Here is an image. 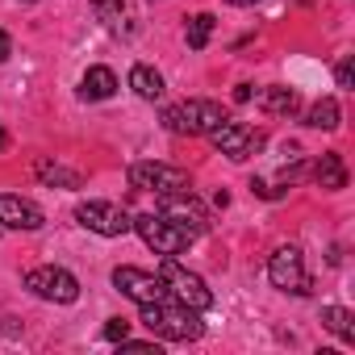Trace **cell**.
<instances>
[{
  "label": "cell",
  "mask_w": 355,
  "mask_h": 355,
  "mask_svg": "<svg viewBox=\"0 0 355 355\" xmlns=\"http://www.w3.org/2000/svg\"><path fill=\"white\" fill-rule=\"evenodd\" d=\"M42 230L46 226V214L34 205V201H26V197H0V230Z\"/></svg>",
  "instance_id": "7c38bea8"
},
{
  "label": "cell",
  "mask_w": 355,
  "mask_h": 355,
  "mask_svg": "<svg viewBox=\"0 0 355 355\" xmlns=\"http://www.w3.org/2000/svg\"><path fill=\"white\" fill-rule=\"evenodd\" d=\"M322 326H326L330 334H338L343 343L355 347V313H351V309H343V305H322Z\"/></svg>",
  "instance_id": "ac0fdd59"
},
{
  "label": "cell",
  "mask_w": 355,
  "mask_h": 355,
  "mask_svg": "<svg viewBox=\"0 0 355 355\" xmlns=\"http://www.w3.org/2000/svg\"><path fill=\"white\" fill-rule=\"evenodd\" d=\"M251 96H255V92H251V84H239V88H234V101H239V105H247Z\"/></svg>",
  "instance_id": "484cf974"
},
{
  "label": "cell",
  "mask_w": 355,
  "mask_h": 355,
  "mask_svg": "<svg viewBox=\"0 0 355 355\" xmlns=\"http://www.w3.org/2000/svg\"><path fill=\"white\" fill-rule=\"evenodd\" d=\"M76 222L84 230L101 234V239H121V234L134 230V218L121 205H113V201H80L76 205Z\"/></svg>",
  "instance_id": "52a82bcc"
},
{
  "label": "cell",
  "mask_w": 355,
  "mask_h": 355,
  "mask_svg": "<svg viewBox=\"0 0 355 355\" xmlns=\"http://www.w3.org/2000/svg\"><path fill=\"white\" fill-rule=\"evenodd\" d=\"M209 138H214V146H218L222 155H230V159H247V155H255L259 142H263L251 125H243V121H234V117H226Z\"/></svg>",
  "instance_id": "8fae6325"
},
{
  "label": "cell",
  "mask_w": 355,
  "mask_h": 355,
  "mask_svg": "<svg viewBox=\"0 0 355 355\" xmlns=\"http://www.w3.org/2000/svg\"><path fill=\"white\" fill-rule=\"evenodd\" d=\"M142 326L155 334V338H167V343H193L205 334V322L197 309L180 305V301H155V305H142Z\"/></svg>",
  "instance_id": "6da1fadb"
},
{
  "label": "cell",
  "mask_w": 355,
  "mask_h": 355,
  "mask_svg": "<svg viewBox=\"0 0 355 355\" xmlns=\"http://www.w3.org/2000/svg\"><path fill=\"white\" fill-rule=\"evenodd\" d=\"M313 180H318V189H326V193L347 189V163H343L338 150H326V155L313 163Z\"/></svg>",
  "instance_id": "4fadbf2b"
},
{
  "label": "cell",
  "mask_w": 355,
  "mask_h": 355,
  "mask_svg": "<svg viewBox=\"0 0 355 355\" xmlns=\"http://www.w3.org/2000/svg\"><path fill=\"white\" fill-rule=\"evenodd\" d=\"M268 280H272L280 293H297V297L313 293V280L305 276V255H301V247H276L272 259H268Z\"/></svg>",
  "instance_id": "ba28073f"
},
{
  "label": "cell",
  "mask_w": 355,
  "mask_h": 355,
  "mask_svg": "<svg viewBox=\"0 0 355 355\" xmlns=\"http://www.w3.org/2000/svg\"><path fill=\"white\" fill-rule=\"evenodd\" d=\"M26 288H30L38 301H55V305L80 301V280H76L67 268H59V263H42V268L26 272Z\"/></svg>",
  "instance_id": "8992f818"
},
{
  "label": "cell",
  "mask_w": 355,
  "mask_h": 355,
  "mask_svg": "<svg viewBox=\"0 0 355 355\" xmlns=\"http://www.w3.org/2000/svg\"><path fill=\"white\" fill-rule=\"evenodd\" d=\"M305 125H309V130H338V125H343L338 101H334V96H322V101L305 113Z\"/></svg>",
  "instance_id": "d6986e66"
},
{
  "label": "cell",
  "mask_w": 355,
  "mask_h": 355,
  "mask_svg": "<svg viewBox=\"0 0 355 355\" xmlns=\"http://www.w3.org/2000/svg\"><path fill=\"white\" fill-rule=\"evenodd\" d=\"M226 117L230 113L218 101H180V105L163 109V125L171 134H214Z\"/></svg>",
  "instance_id": "3957f363"
},
{
  "label": "cell",
  "mask_w": 355,
  "mask_h": 355,
  "mask_svg": "<svg viewBox=\"0 0 355 355\" xmlns=\"http://www.w3.org/2000/svg\"><path fill=\"white\" fill-rule=\"evenodd\" d=\"M226 5H234V9H255L259 0H226Z\"/></svg>",
  "instance_id": "4316f807"
},
{
  "label": "cell",
  "mask_w": 355,
  "mask_h": 355,
  "mask_svg": "<svg viewBox=\"0 0 355 355\" xmlns=\"http://www.w3.org/2000/svg\"><path fill=\"white\" fill-rule=\"evenodd\" d=\"M92 13L109 30H121V21H125V0H92Z\"/></svg>",
  "instance_id": "44dd1931"
},
{
  "label": "cell",
  "mask_w": 355,
  "mask_h": 355,
  "mask_svg": "<svg viewBox=\"0 0 355 355\" xmlns=\"http://www.w3.org/2000/svg\"><path fill=\"white\" fill-rule=\"evenodd\" d=\"M134 230L142 234V243H146L155 255H180V251H189V247L197 243L189 230H180L175 222H167L163 214H142V218H134Z\"/></svg>",
  "instance_id": "5b68a950"
},
{
  "label": "cell",
  "mask_w": 355,
  "mask_h": 355,
  "mask_svg": "<svg viewBox=\"0 0 355 355\" xmlns=\"http://www.w3.org/2000/svg\"><path fill=\"white\" fill-rule=\"evenodd\" d=\"M159 214L167 222H175L180 230H189L193 239H201L209 230V214H205V205L193 193H167V197H159Z\"/></svg>",
  "instance_id": "30bf717a"
},
{
  "label": "cell",
  "mask_w": 355,
  "mask_h": 355,
  "mask_svg": "<svg viewBox=\"0 0 355 355\" xmlns=\"http://www.w3.org/2000/svg\"><path fill=\"white\" fill-rule=\"evenodd\" d=\"M214 26H218V17H214V13H197V17L189 21V46H193V51H205V46H209Z\"/></svg>",
  "instance_id": "ffe728a7"
},
{
  "label": "cell",
  "mask_w": 355,
  "mask_h": 355,
  "mask_svg": "<svg viewBox=\"0 0 355 355\" xmlns=\"http://www.w3.org/2000/svg\"><path fill=\"white\" fill-rule=\"evenodd\" d=\"M0 150H5V130H0Z\"/></svg>",
  "instance_id": "83f0119b"
},
{
  "label": "cell",
  "mask_w": 355,
  "mask_h": 355,
  "mask_svg": "<svg viewBox=\"0 0 355 355\" xmlns=\"http://www.w3.org/2000/svg\"><path fill=\"white\" fill-rule=\"evenodd\" d=\"M101 334H105V343H121V338L130 334V322H125V318H109Z\"/></svg>",
  "instance_id": "7402d4cb"
},
{
  "label": "cell",
  "mask_w": 355,
  "mask_h": 355,
  "mask_svg": "<svg viewBox=\"0 0 355 355\" xmlns=\"http://www.w3.org/2000/svg\"><path fill=\"white\" fill-rule=\"evenodd\" d=\"M117 92V76L109 67H88L84 80H80V96L84 101H109Z\"/></svg>",
  "instance_id": "9a60e30c"
},
{
  "label": "cell",
  "mask_w": 355,
  "mask_h": 355,
  "mask_svg": "<svg viewBox=\"0 0 355 355\" xmlns=\"http://www.w3.org/2000/svg\"><path fill=\"white\" fill-rule=\"evenodd\" d=\"M334 80H338V88H351V80H355V67H351V59H343V63L334 67Z\"/></svg>",
  "instance_id": "cb8c5ba5"
},
{
  "label": "cell",
  "mask_w": 355,
  "mask_h": 355,
  "mask_svg": "<svg viewBox=\"0 0 355 355\" xmlns=\"http://www.w3.org/2000/svg\"><path fill=\"white\" fill-rule=\"evenodd\" d=\"M34 171H38V180H42L46 189H80V184H84V175H80L76 167L51 163V159H38V163H34Z\"/></svg>",
  "instance_id": "2e32d148"
},
{
  "label": "cell",
  "mask_w": 355,
  "mask_h": 355,
  "mask_svg": "<svg viewBox=\"0 0 355 355\" xmlns=\"http://www.w3.org/2000/svg\"><path fill=\"white\" fill-rule=\"evenodd\" d=\"M117 347H121V351H134V355H150V351H155V355H159V343H134V338H130V334H125V338H121V343H117Z\"/></svg>",
  "instance_id": "603a6c76"
},
{
  "label": "cell",
  "mask_w": 355,
  "mask_h": 355,
  "mask_svg": "<svg viewBox=\"0 0 355 355\" xmlns=\"http://www.w3.org/2000/svg\"><path fill=\"white\" fill-rule=\"evenodd\" d=\"M159 280L167 284L171 301H180V305H189V309H197V313L214 309V288H209L197 272H189L184 263H175V255H163V263H159Z\"/></svg>",
  "instance_id": "7a4b0ae2"
},
{
  "label": "cell",
  "mask_w": 355,
  "mask_h": 355,
  "mask_svg": "<svg viewBox=\"0 0 355 355\" xmlns=\"http://www.w3.org/2000/svg\"><path fill=\"white\" fill-rule=\"evenodd\" d=\"M9 55H13V38H9V34H5V30H0V63H5V59H9Z\"/></svg>",
  "instance_id": "d4e9b609"
},
{
  "label": "cell",
  "mask_w": 355,
  "mask_h": 355,
  "mask_svg": "<svg viewBox=\"0 0 355 355\" xmlns=\"http://www.w3.org/2000/svg\"><path fill=\"white\" fill-rule=\"evenodd\" d=\"M259 109H263V113H272V117H293V113L301 109V96H297V88L272 84V88H263V92H259Z\"/></svg>",
  "instance_id": "5bb4252c"
},
{
  "label": "cell",
  "mask_w": 355,
  "mask_h": 355,
  "mask_svg": "<svg viewBox=\"0 0 355 355\" xmlns=\"http://www.w3.org/2000/svg\"><path fill=\"white\" fill-rule=\"evenodd\" d=\"M130 189L134 193H155V197H167V193H193V175L171 167V163H134L130 167Z\"/></svg>",
  "instance_id": "277c9868"
},
{
  "label": "cell",
  "mask_w": 355,
  "mask_h": 355,
  "mask_svg": "<svg viewBox=\"0 0 355 355\" xmlns=\"http://www.w3.org/2000/svg\"><path fill=\"white\" fill-rule=\"evenodd\" d=\"M113 288L117 293H125L130 301H138V305H155V301H167L171 293H167V284L159 280V272H142V268H113Z\"/></svg>",
  "instance_id": "9c48e42d"
},
{
  "label": "cell",
  "mask_w": 355,
  "mask_h": 355,
  "mask_svg": "<svg viewBox=\"0 0 355 355\" xmlns=\"http://www.w3.org/2000/svg\"><path fill=\"white\" fill-rule=\"evenodd\" d=\"M130 88L142 96V101H159L163 92H167V84H163V76L150 67V63H134L130 67Z\"/></svg>",
  "instance_id": "e0dca14e"
}]
</instances>
